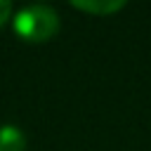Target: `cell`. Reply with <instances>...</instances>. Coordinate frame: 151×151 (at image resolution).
I'll use <instances>...</instances> for the list:
<instances>
[{"label": "cell", "instance_id": "obj_1", "mask_svg": "<svg viewBox=\"0 0 151 151\" xmlns=\"http://www.w3.org/2000/svg\"><path fill=\"white\" fill-rule=\"evenodd\" d=\"M59 31V14L50 5H28L14 17V33L28 42H45Z\"/></svg>", "mask_w": 151, "mask_h": 151}, {"label": "cell", "instance_id": "obj_2", "mask_svg": "<svg viewBox=\"0 0 151 151\" xmlns=\"http://www.w3.org/2000/svg\"><path fill=\"white\" fill-rule=\"evenodd\" d=\"M26 137L17 125H0V151H24Z\"/></svg>", "mask_w": 151, "mask_h": 151}, {"label": "cell", "instance_id": "obj_3", "mask_svg": "<svg viewBox=\"0 0 151 151\" xmlns=\"http://www.w3.org/2000/svg\"><path fill=\"white\" fill-rule=\"evenodd\" d=\"M73 7L78 9H85V12H92V14H113L118 9L125 7L123 0H109V2H80V0H73Z\"/></svg>", "mask_w": 151, "mask_h": 151}, {"label": "cell", "instance_id": "obj_4", "mask_svg": "<svg viewBox=\"0 0 151 151\" xmlns=\"http://www.w3.org/2000/svg\"><path fill=\"white\" fill-rule=\"evenodd\" d=\"M9 14H12V2L9 0H0V26L9 19Z\"/></svg>", "mask_w": 151, "mask_h": 151}]
</instances>
